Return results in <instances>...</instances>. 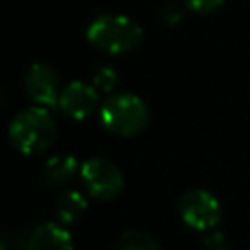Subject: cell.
<instances>
[{"label": "cell", "mask_w": 250, "mask_h": 250, "mask_svg": "<svg viewBox=\"0 0 250 250\" xmlns=\"http://www.w3.org/2000/svg\"><path fill=\"white\" fill-rule=\"evenodd\" d=\"M10 143L23 154H35L49 148L57 137V123L51 113L41 107L20 111L8 127Z\"/></svg>", "instance_id": "1"}, {"label": "cell", "mask_w": 250, "mask_h": 250, "mask_svg": "<svg viewBox=\"0 0 250 250\" xmlns=\"http://www.w3.org/2000/svg\"><path fill=\"white\" fill-rule=\"evenodd\" d=\"M88 41L111 55H121L127 51H133L141 39H143V29L141 25L119 14H104L98 16L86 29Z\"/></svg>", "instance_id": "2"}, {"label": "cell", "mask_w": 250, "mask_h": 250, "mask_svg": "<svg viewBox=\"0 0 250 250\" xmlns=\"http://www.w3.org/2000/svg\"><path fill=\"white\" fill-rule=\"evenodd\" d=\"M102 123L119 137L141 133L148 123V109L135 94H113L102 105Z\"/></svg>", "instance_id": "3"}, {"label": "cell", "mask_w": 250, "mask_h": 250, "mask_svg": "<svg viewBox=\"0 0 250 250\" xmlns=\"http://www.w3.org/2000/svg\"><path fill=\"white\" fill-rule=\"evenodd\" d=\"M80 180L86 191L96 199H113L123 189L121 170L105 158H90L80 168Z\"/></svg>", "instance_id": "4"}, {"label": "cell", "mask_w": 250, "mask_h": 250, "mask_svg": "<svg viewBox=\"0 0 250 250\" xmlns=\"http://www.w3.org/2000/svg\"><path fill=\"white\" fill-rule=\"evenodd\" d=\"M180 215L184 223L195 230H211L221 221V203L207 189H189L180 199Z\"/></svg>", "instance_id": "5"}, {"label": "cell", "mask_w": 250, "mask_h": 250, "mask_svg": "<svg viewBox=\"0 0 250 250\" xmlns=\"http://www.w3.org/2000/svg\"><path fill=\"white\" fill-rule=\"evenodd\" d=\"M25 92L27 96L39 104V105H55L61 98L59 94V78L55 74V70L47 64H41V62H35L29 66L27 74H25Z\"/></svg>", "instance_id": "6"}, {"label": "cell", "mask_w": 250, "mask_h": 250, "mask_svg": "<svg viewBox=\"0 0 250 250\" xmlns=\"http://www.w3.org/2000/svg\"><path fill=\"white\" fill-rule=\"evenodd\" d=\"M96 104H98L96 86L94 84L90 86L80 80H74L68 86H64L59 98L61 109L72 119H86L96 109Z\"/></svg>", "instance_id": "7"}, {"label": "cell", "mask_w": 250, "mask_h": 250, "mask_svg": "<svg viewBox=\"0 0 250 250\" xmlns=\"http://www.w3.org/2000/svg\"><path fill=\"white\" fill-rule=\"evenodd\" d=\"M27 250H72V236L57 223H43L29 234Z\"/></svg>", "instance_id": "8"}, {"label": "cell", "mask_w": 250, "mask_h": 250, "mask_svg": "<svg viewBox=\"0 0 250 250\" xmlns=\"http://www.w3.org/2000/svg\"><path fill=\"white\" fill-rule=\"evenodd\" d=\"M78 172V162L70 154H57L51 156L45 164V178L51 184H66Z\"/></svg>", "instance_id": "9"}, {"label": "cell", "mask_w": 250, "mask_h": 250, "mask_svg": "<svg viewBox=\"0 0 250 250\" xmlns=\"http://www.w3.org/2000/svg\"><path fill=\"white\" fill-rule=\"evenodd\" d=\"M88 209V201L78 191H66L57 199V217L61 223H76Z\"/></svg>", "instance_id": "10"}, {"label": "cell", "mask_w": 250, "mask_h": 250, "mask_svg": "<svg viewBox=\"0 0 250 250\" xmlns=\"http://www.w3.org/2000/svg\"><path fill=\"white\" fill-rule=\"evenodd\" d=\"M115 250H162V248L146 232H141V230H125L117 238Z\"/></svg>", "instance_id": "11"}, {"label": "cell", "mask_w": 250, "mask_h": 250, "mask_svg": "<svg viewBox=\"0 0 250 250\" xmlns=\"http://www.w3.org/2000/svg\"><path fill=\"white\" fill-rule=\"evenodd\" d=\"M117 82H119V76H117V72H115L111 66H102V68L94 74V86H96L98 90H102V92H111V90H115Z\"/></svg>", "instance_id": "12"}, {"label": "cell", "mask_w": 250, "mask_h": 250, "mask_svg": "<svg viewBox=\"0 0 250 250\" xmlns=\"http://www.w3.org/2000/svg\"><path fill=\"white\" fill-rule=\"evenodd\" d=\"M203 250H230L227 236L219 230H211L205 238H203Z\"/></svg>", "instance_id": "13"}, {"label": "cell", "mask_w": 250, "mask_h": 250, "mask_svg": "<svg viewBox=\"0 0 250 250\" xmlns=\"http://www.w3.org/2000/svg\"><path fill=\"white\" fill-rule=\"evenodd\" d=\"M225 0H186V6L197 14H211L223 6Z\"/></svg>", "instance_id": "14"}, {"label": "cell", "mask_w": 250, "mask_h": 250, "mask_svg": "<svg viewBox=\"0 0 250 250\" xmlns=\"http://www.w3.org/2000/svg\"><path fill=\"white\" fill-rule=\"evenodd\" d=\"M164 18H166V21H168V23H172V25H174V23H178V21L182 20V12L178 10V6H176V4H170V6L166 8Z\"/></svg>", "instance_id": "15"}, {"label": "cell", "mask_w": 250, "mask_h": 250, "mask_svg": "<svg viewBox=\"0 0 250 250\" xmlns=\"http://www.w3.org/2000/svg\"><path fill=\"white\" fill-rule=\"evenodd\" d=\"M0 100H2V94H0Z\"/></svg>", "instance_id": "16"}, {"label": "cell", "mask_w": 250, "mask_h": 250, "mask_svg": "<svg viewBox=\"0 0 250 250\" xmlns=\"http://www.w3.org/2000/svg\"><path fill=\"white\" fill-rule=\"evenodd\" d=\"M0 250H2V246H0Z\"/></svg>", "instance_id": "17"}]
</instances>
